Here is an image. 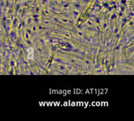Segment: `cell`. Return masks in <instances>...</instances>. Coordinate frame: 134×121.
<instances>
[{
	"mask_svg": "<svg viewBox=\"0 0 134 121\" xmlns=\"http://www.w3.org/2000/svg\"><path fill=\"white\" fill-rule=\"evenodd\" d=\"M27 58L29 60H33L34 59V48L30 47L27 49Z\"/></svg>",
	"mask_w": 134,
	"mask_h": 121,
	"instance_id": "6da1fadb",
	"label": "cell"
}]
</instances>
